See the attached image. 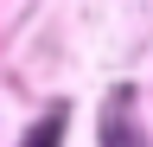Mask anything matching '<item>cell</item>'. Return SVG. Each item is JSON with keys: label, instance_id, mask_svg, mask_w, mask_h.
Masks as SVG:
<instances>
[{"label": "cell", "instance_id": "2", "mask_svg": "<svg viewBox=\"0 0 153 147\" xmlns=\"http://www.w3.org/2000/svg\"><path fill=\"white\" fill-rule=\"evenodd\" d=\"M108 147H140V134H134L128 122H108Z\"/></svg>", "mask_w": 153, "mask_h": 147}, {"label": "cell", "instance_id": "1", "mask_svg": "<svg viewBox=\"0 0 153 147\" xmlns=\"http://www.w3.org/2000/svg\"><path fill=\"white\" fill-rule=\"evenodd\" d=\"M26 147H64V109L38 115V122H32V134H26Z\"/></svg>", "mask_w": 153, "mask_h": 147}]
</instances>
